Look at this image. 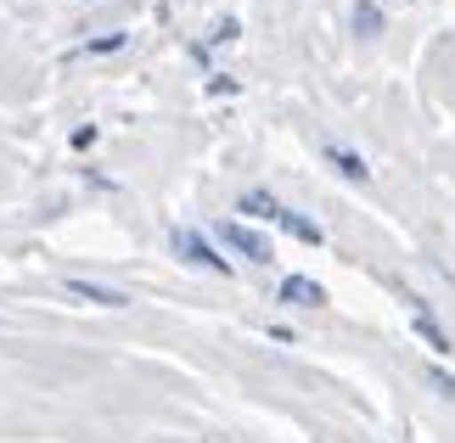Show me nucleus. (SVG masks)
Masks as SVG:
<instances>
[{"label":"nucleus","instance_id":"obj_1","mask_svg":"<svg viewBox=\"0 0 455 443\" xmlns=\"http://www.w3.org/2000/svg\"><path fill=\"white\" fill-rule=\"evenodd\" d=\"M169 247H174V258H180V264H197V270H214V275H231L236 270V264L225 258L203 230H191V225H174L169 230Z\"/></svg>","mask_w":455,"mask_h":443},{"label":"nucleus","instance_id":"obj_2","mask_svg":"<svg viewBox=\"0 0 455 443\" xmlns=\"http://www.w3.org/2000/svg\"><path fill=\"white\" fill-rule=\"evenodd\" d=\"M214 236L225 241V253H236V258H248V264H270V236H265V230H253V225H242V219H220Z\"/></svg>","mask_w":455,"mask_h":443},{"label":"nucleus","instance_id":"obj_3","mask_svg":"<svg viewBox=\"0 0 455 443\" xmlns=\"http://www.w3.org/2000/svg\"><path fill=\"white\" fill-rule=\"evenodd\" d=\"M68 297H79V304H96V309H124V304H130L118 287H101V281H84V275H68Z\"/></svg>","mask_w":455,"mask_h":443},{"label":"nucleus","instance_id":"obj_4","mask_svg":"<svg viewBox=\"0 0 455 443\" xmlns=\"http://www.w3.org/2000/svg\"><path fill=\"white\" fill-rule=\"evenodd\" d=\"M275 297H282V304H299V309H321L326 304V287L315 275H287L282 287H275Z\"/></svg>","mask_w":455,"mask_h":443},{"label":"nucleus","instance_id":"obj_5","mask_svg":"<svg viewBox=\"0 0 455 443\" xmlns=\"http://www.w3.org/2000/svg\"><path fill=\"white\" fill-rule=\"evenodd\" d=\"M275 225H282L292 241H304V247H321V241H326V230L315 225V219H304L299 208H287V202H282V214H275Z\"/></svg>","mask_w":455,"mask_h":443},{"label":"nucleus","instance_id":"obj_6","mask_svg":"<svg viewBox=\"0 0 455 443\" xmlns=\"http://www.w3.org/2000/svg\"><path fill=\"white\" fill-rule=\"evenodd\" d=\"M236 214H248V219H270V225H275L282 202H275L270 191H259V186H253V191H242V197H236Z\"/></svg>","mask_w":455,"mask_h":443},{"label":"nucleus","instance_id":"obj_7","mask_svg":"<svg viewBox=\"0 0 455 443\" xmlns=\"http://www.w3.org/2000/svg\"><path fill=\"white\" fill-rule=\"evenodd\" d=\"M326 157H331V169H338L343 180H355V186L371 180V169H365V157H360V152H348V146H326Z\"/></svg>","mask_w":455,"mask_h":443},{"label":"nucleus","instance_id":"obj_8","mask_svg":"<svg viewBox=\"0 0 455 443\" xmlns=\"http://www.w3.org/2000/svg\"><path fill=\"white\" fill-rule=\"evenodd\" d=\"M411 326H416V336H422V343H427L433 353H450V348H455V343H450V331H444L439 320H433L427 309H416V320H411Z\"/></svg>","mask_w":455,"mask_h":443},{"label":"nucleus","instance_id":"obj_9","mask_svg":"<svg viewBox=\"0 0 455 443\" xmlns=\"http://www.w3.org/2000/svg\"><path fill=\"white\" fill-rule=\"evenodd\" d=\"M348 23H355V34H382V6H377V0H355Z\"/></svg>","mask_w":455,"mask_h":443},{"label":"nucleus","instance_id":"obj_10","mask_svg":"<svg viewBox=\"0 0 455 443\" xmlns=\"http://www.w3.org/2000/svg\"><path fill=\"white\" fill-rule=\"evenodd\" d=\"M130 45V34L124 28H108V34H96V40H84L79 51H84V57H113V51H124Z\"/></svg>","mask_w":455,"mask_h":443},{"label":"nucleus","instance_id":"obj_11","mask_svg":"<svg viewBox=\"0 0 455 443\" xmlns=\"http://www.w3.org/2000/svg\"><path fill=\"white\" fill-rule=\"evenodd\" d=\"M427 382H433V387H439V393L455 404V376H450V370H439V365H433V370H427Z\"/></svg>","mask_w":455,"mask_h":443},{"label":"nucleus","instance_id":"obj_12","mask_svg":"<svg viewBox=\"0 0 455 443\" xmlns=\"http://www.w3.org/2000/svg\"><path fill=\"white\" fill-rule=\"evenodd\" d=\"M236 34H242V23H236V17H225V23L214 28V45H231V40H236Z\"/></svg>","mask_w":455,"mask_h":443},{"label":"nucleus","instance_id":"obj_13","mask_svg":"<svg viewBox=\"0 0 455 443\" xmlns=\"http://www.w3.org/2000/svg\"><path fill=\"white\" fill-rule=\"evenodd\" d=\"M96 135H101L96 123H79V130H74V146H79V152H84V146H96Z\"/></svg>","mask_w":455,"mask_h":443}]
</instances>
